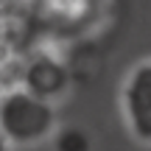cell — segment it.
I'll return each instance as SVG.
<instances>
[{
    "label": "cell",
    "instance_id": "6da1fadb",
    "mask_svg": "<svg viewBox=\"0 0 151 151\" xmlns=\"http://www.w3.org/2000/svg\"><path fill=\"white\" fill-rule=\"evenodd\" d=\"M56 129L53 104L31 95L22 87H11L0 95V134L9 146H37Z\"/></svg>",
    "mask_w": 151,
    "mask_h": 151
},
{
    "label": "cell",
    "instance_id": "3957f363",
    "mask_svg": "<svg viewBox=\"0 0 151 151\" xmlns=\"http://www.w3.org/2000/svg\"><path fill=\"white\" fill-rule=\"evenodd\" d=\"M67 87V70L53 59V56H34L28 59V65L22 67V90H28L31 95L42 98V101H53L65 92Z\"/></svg>",
    "mask_w": 151,
    "mask_h": 151
},
{
    "label": "cell",
    "instance_id": "5b68a950",
    "mask_svg": "<svg viewBox=\"0 0 151 151\" xmlns=\"http://www.w3.org/2000/svg\"><path fill=\"white\" fill-rule=\"evenodd\" d=\"M22 3H28V0H0V20H6V17H11L17 9H20Z\"/></svg>",
    "mask_w": 151,
    "mask_h": 151
},
{
    "label": "cell",
    "instance_id": "8992f818",
    "mask_svg": "<svg viewBox=\"0 0 151 151\" xmlns=\"http://www.w3.org/2000/svg\"><path fill=\"white\" fill-rule=\"evenodd\" d=\"M0 151H9V143H6V137L0 134Z\"/></svg>",
    "mask_w": 151,
    "mask_h": 151
},
{
    "label": "cell",
    "instance_id": "7a4b0ae2",
    "mask_svg": "<svg viewBox=\"0 0 151 151\" xmlns=\"http://www.w3.org/2000/svg\"><path fill=\"white\" fill-rule=\"evenodd\" d=\"M120 109L129 132L143 146H151V59L140 62L123 81Z\"/></svg>",
    "mask_w": 151,
    "mask_h": 151
},
{
    "label": "cell",
    "instance_id": "277c9868",
    "mask_svg": "<svg viewBox=\"0 0 151 151\" xmlns=\"http://www.w3.org/2000/svg\"><path fill=\"white\" fill-rule=\"evenodd\" d=\"M45 11H48L50 22L62 20V22H67V25H76V22L90 17L92 3L90 0H45Z\"/></svg>",
    "mask_w": 151,
    "mask_h": 151
}]
</instances>
